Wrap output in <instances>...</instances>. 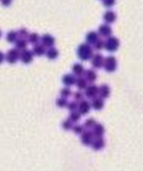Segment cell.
Returning a JSON list of instances; mask_svg holds the SVG:
<instances>
[{
	"instance_id": "15",
	"label": "cell",
	"mask_w": 143,
	"mask_h": 171,
	"mask_svg": "<svg viewBox=\"0 0 143 171\" xmlns=\"http://www.w3.org/2000/svg\"><path fill=\"white\" fill-rule=\"evenodd\" d=\"M92 133H93V135H94L95 138L102 137L103 134L105 133V127H104L101 124L96 123L95 126L92 128Z\"/></svg>"
},
{
	"instance_id": "12",
	"label": "cell",
	"mask_w": 143,
	"mask_h": 171,
	"mask_svg": "<svg viewBox=\"0 0 143 171\" xmlns=\"http://www.w3.org/2000/svg\"><path fill=\"white\" fill-rule=\"evenodd\" d=\"M111 94V89L107 84H103L99 87L98 89V96L101 97L102 99H107V98Z\"/></svg>"
},
{
	"instance_id": "4",
	"label": "cell",
	"mask_w": 143,
	"mask_h": 171,
	"mask_svg": "<svg viewBox=\"0 0 143 171\" xmlns=\"http://www.w3.org/2000/svg\"><path fill=\"white\" fill-rule=\"evenodd\" d=\"M119 47V39L115 36H110L107 38V40L105 41V49L108 51L114 52Z\"/></svg>"
},
{
	"instance_id": "16",
	"label": "cell",
	"mask_w": 143,
	"mask_h": 171,
	"mask_svg": "<svg viewBox=\"0 0 143 171\" xmlns=\"http://www.w3.org/2000/svg\"><path fill=\"white\" fill-rule=\"evenodd\" d=\"M91 146H92V147L95 150H100L105 147V140L103 139V137L94 138V141Z\"/></svg>"
},
{
	"instance_id": "32",
	"label": "cell",
	"mask_w": 143,
	"mask_h": 171,
	"mask_svg": "<svg viewBox=\"0 0 143 171\" xmlns=\"http://www.w3.org/2000/svg\"><path fill=\"white\" fill-rule=\"evenodd\" d=\"M60 95L62 98H65V99H67L68 97H70L72 95V90L70 89V88H63L61 90H60Z\"/></svg>"
},
{
	"instance_id": "35",
	"label": "cell",
	"mask_w": 143,
	"mask_h": 171,
	"mask_svg": "<svg viewBox=\"0 0 143 171\" xmlns=\"http://www.w3.org/2000/svg\"><path fill=\"white\" fill-rule=\"evenodd\" d=\"M73 131L77 135H81L84 131H85V128H84V127L81 126V124H75L73 127Z\"/></svg>"
},
{
	"instance_id": "13",
	"label": "cell",
	"mask_w": 143,
	"mask_h": 171,
	"mask_svg": "<svg viewBox=\"0 0 143 171\" xmlns=\"http://www.w3.org/2000/svg\"><path fill=\"white\" fill-rule=\"evenodd\" d=\"M103 19H104V21L106 22V24L110 25V24H112L115 21L116 15L115 14L114 11H111V10L106 11L103 15Z\"/></svg>"
},
{
	"instance_id": "11",
	"label": "cell",
	"mask_w": 143,
	"mask_h": 171,
	"mask_svg": "<svg viewBox=\"0 0 143 171\" xmlns=\"http://www.w3.org/2000/svg\"><path fill=\"white\" fill-rule=\"evenodd\" d=\"M94 135L92 133V131L90 130H85L84 132L81 134V142L85 146H91L94 141Z\"/></svg>"
},
{
	"instance_id": "24",
	"label": "cell",
	"mask_w": 143,
	"mask_h": 171,
	"mask_svg": "<svg viewBox=\"0 0 143 171\" xmlns=\"http://www.w3.org/2000/svg\"><path fill=\"white\" fill-rule=\"evenodd\" d=\"M75 85H76V87L78 89H85L88 87V82L85 78L80 76L78 78H76Z\"/></svg>"
},
{
	"instance_id": "2",
	"label": "cell",
	"mask_w": 143,
	"mask_h": 171,
	"mask_svg": "<svg viewBox=\"0 0 143 171\" xmlns=\"http://www.w3.org/2000/svg\"><path fill=\"white\" fill-rule=\"evenodd\" d=\"M5 59L9 64L14 65L18 61V59H20V51L15 48H12L9 50L7 53H6Z\"/></svg>"
},
{
	"instance_id": "26",
	"label": "cell",
	"mask_w": 143,
	"mask_h": 171,
	"mask_svg": "<svg viewBox=\"0 0 143 171\" xmlns=\"http://www.w3.org/2000/svg\"><path fill=\"white\" fill-rule=\"evenodd\" d=\"M28 39H29V42H31L32 44L35 45V44H37L38 42H39L40 36H39V34H37V32H32V34H29Z\"/></svg>"
},
{
	"instance_id": "31",
	"label": "cell",
	"mask_w": 143,
	"mask_h": 171,
	"mask_svg": "<svg viewBox=\"0 0 143 171\" xmlns=\"http://www.w3.org/2000/svg\"><path fill=\"white\" fill-rule=\"evenodd\" d=\"M67 108H68V110L70 111V112H74V111H76L77 108H78V103L75 102V101L68 103Z\"/></svg>"
},
{
	"instance_id": "34",
	"label": "cell",
	"mask_w": 143,
	"mask_h": 171,
	"mask_svg": "<svg viewBox=\"0 0 143 171\" xmlns=\"http://www.w3.org/2000/svg\"><path fill=\"white\" fill-rule=\"evenodd\" d=\"M68 105V101L67 99H65V98H62L60 97L59 99L56 100V106L60 108H66Z\"/></svg>"
},
{
	"instance_id": "22",
	"label": "cell",
	"mask_w": 143,
	"mask_h": 171,
	"mask_svg": "<svg viewBox=\"0 0 143 171\" xmlns=\"http://www.w3.org/2000/svg\"><path fill=\"white\" fill-rule=\"evenodd\" d=\"M15 49H17L19 51H22L27 50L28 47V41L24 38H17V40L15 41Z\"/></svg>"
},
{
	"instance_id": "6",
	"label": "cell",
	"mask_w": 143,
	"mask_h": 171,
	"mask_svg": "<svg viewBox=\"0 0 143 171\" xmlns=\"http://www.w3.org/2000/svg\"><path fill=\"white\" fill-rule=\"evenodd\" d=\"M104 61H105V58L103 57V55L101 53L94 54L92 59H91V63H92L93 68L95 69H99L103 68Z\"/></svg>"
},
{
	"instance_id": "38",
	"label": "cell",
	"mask_w": 143,
	"mask_h": 171,
	"mask_svg": "<svg viewBox=\"0 0 143 171\" xmlns=\"http://www.w3.org/2000/svg\"><path fill=\"white\" fill-rule=\"evenodd\" d=\"M0 1H1L2 5L4 6H9L12 4V0H0Z\"/></svg>"
},
{
	"instance_id": "14",
	"label": "cell",
	"mask_w": 143,
	"mask_h": 171,
	"mask_svg": "<svg viewBox=\"0 0 143 171\" xmlns=\"http://www.w3.org/2000/svg\"><path fill=\"white\" fill-rule=\"evenodd\" d=\"M86 43H88L89 45H94L97 40L99 39V34H97L95 31H91L86 34Z\"/></svg>"
},
{
	"instance_id": "9",
	"label": "cell",
	"mask_w": 143,
	"mask_h": 171,
	"mask_svg": "<svg viewBox=\"0 0 143 171\" xmlns=\"http://www.w3.org/2000/svg\"><path fill=\"white\" fill-rule=\"evenodd\" d=\"M112 28L111 26H110L109 24H102L99 26L98 28V31H97V34H98L99 35L103 36V37H110L112 34Z\"/></svg>"
},
{
	"instance_id": "21",
	"label": "cell",
	"mask_w": 143,
	"mask_h": 171,
	"mask_svg": "<svg viewBox=\"0 0 143 171\" xmlns=\"http://www.w3.org/2000/svg\"><path fill=\"white\" fill-rule=\"evenodd\" d=\"M93 108H95V110H100L104 108V99H102L101 97L97 96L95 99L92 100V104H91Z\"/></svg>"
},
{
	"instance_id": "19",
	"label": "cell",
	"mask_w": 143,
	"mask_h": 171,
	"mask_svg": "<svg viewBox=\"0 0 143 171\" xmlns=\"http://www.w3.org/2000/svg\"><path fill=\"white\" fill-rule=\"evenodd\" d=\"M83 75H84V78L87 80V82L91 83V84H93L96 80V78H97V74H96V72L94 69L85 70V72H84Z\"/></svg>"
},
{
	"instance_id": "17",
	"label": "cell",
	"mask_w": 143,
	"mask_h": 171,
	"mask_svg": "<svg viewBox=\"0 0 143 171\" xmlns=\"http://www.w3.org/2000/svg\"><path fill=\"white\" fill-rule=\"evenodd\" d=\"M46 47H45L44 45H42L41 43H37L34 46V48H32V53L35 55H37V56H41L43 54H46Z\"/></svg>"
},
{
	"instance_id": "1",
	"label": "cell",
	"mask_w": 143,
	"mask_h": 171,
	"mask_svg": "<svg viewBox=\"0 0 143 171\" xmlns=\"http://www.w3.org/2000/svg\"><path fill=\"white\" fill-rule=\"evenodd\" d=\"M94 55L93 48L88 43H82L77 48V56L81 61L91 60Z\"/></svg>"
},
{
	"instance_id": "18",
	"label": "cell",
	"mask_w": 143,
	"mask_h": 171,
	"mask_svg": "<svg viewBox=\"0 0 143 171\" xmlns=\"http://www.w3.org/2000/svg\"><path fill=\"white\" fill-rule=\"evenodd\" d=\"M75 81H76V77L74 74H65L62 78V83L66 86V87H71V86L75 85Z\"/></svg>"
},
{
	"instance_id": "8",
	"label": "cell",
	"mask_w": 143,
	"mask_h": 171,
	"mask_svg": "<svg viewBox=\"0 0 143 171\" xmlns=\"http://www.w3.org/2000/svg\"><path fill=\"white\" fill-rule=\"evenodd\" d=\"M40 40H41V44L44 45L45 47H47L48 49L49 48H52V47H54V45L55 43V39L53 35H51L49 34H45L41 36L40 38Z\"/></svg>"
},
{
	"instance_id": "40",
	"label": "cell",
	"mask_w": 143,
	"mask_h": 171,
	"mask_svg": "<svg viewBox=\"0 0 143 171\" xmlns=\"http://www.w3.org/2000/svg\"><path fill=\"white\" fill-rule=\"evenodd\" d=\"M1 35H2V31H1V30H0V37H1Z\"/></svg>"
},
{
	"instance_id": "29",
	"label": "cell",
	"mask_w": 143,
	"mask_h": 171,
	"mask_svg": "<svg viewBox=\"0 0 143 171\" xmlns=\"http://www.w3.org/2000/svg\"><path fill=\"white\" fill-rule=\"evenodd\" d=\"M74 126H75L74 123L72 122L70 119L65 120V121L62 123V128L65 129V130H71V129H73Z\"/></svg>"
},
{
	"instance_id": "10",
	"label": "cell",
	"mask_w": 143,
	"mask_h": 171,
	"mask_svg": "<svg viewBox=\"0 0 143 171\" xmlns=\"http://www.w3.org/2000/svg\"><path fill=\"white\" fill-rule=\"evenodd\" d=\"M92 108L91 104L86 101V100H82L81 102L78 103V108H77V111L81 114V115H87L90 112V109Z\"/></svg>"
},
{
	"instance_id": "30",
	"label": "cell",
	"mask_w": 143,
	"mask_h": 171,
	"mask_svg": "<svg viewBox=\"0 0 143 171\" xmlns=\"http://www.w3.org/2000/svg\"><path fill=\"white\" fill-rule=\"evenodd\" d=\"M17 34H18L19 38H24V39H26V38L29 36L30 32H29V31L26 29V28H21V29L18 30Z\"/></svg>"
},
{
	"instance_id": "36",
	"label": "cell",
	"mask_w": 143,
	"mask_h": 171,
	"mask_svg": "<svg viewBox=\"0 0 143 171\" xmlns=\"http://www.w3.org/2000/svg\"><path fill=\"white\" fill-rule=\"evenodd\" d=\"M73 97H74V99L75 102L77 103H79L83 100V97H84V94L82 92H80V91H75V92L73 93Z\"/></svg>"
},
{
	"instance_id": "28",
	"label": "cell",
	"mask_w": 143,
	"mask_h": 171,
	"mask_svg": "<svg viewBox=\"0 0 143 171\" xmlns=\"http://www.w3.org/2000/svg\"><path fill=\"white\" fill-rule=\"evenodd\" d=\"M69 119L73 122V123H77L80 119H81V114L78 112V111H74V112H71L70 116H69Z\"/></svg>"
},
{
	"instance_id": "20",
	"label": "cell",
	"mask_w": 143,
	"mask_h": 171,
	"mask_svg": "<svg viewBox=\"0 0 143 171\" xmlns=\"http://www.w3.org/2000/svg\"><path fill=\"white\" fill-rule=\"evenodd\" d=\"M72 70H73V73H74L75 76H78V77L83 75L84 72H85V69H84L83 65L80 64V63L74 64L73 67H72Z\"/></svg>"
},
{
	"instance_id": "25",
	"label": "cell",
	"mask_w": 143,
	"mask_h": 171,
	"mask_svg": "<svg viewBox=\"0 0 143 171\" xmlns=\"http://www.w3.org/2000/svg\"><path fill=\"white\" fill-rule=\"evenodd\" d=\"M17 38H18V34H17V31H8L7 36H6L7 41L10 42V43H15V41L17 40Z\"/></svg>"
},
{
	"instance_id": "37",
	"label": "cell",
	"mask_w": 143,
	"mask_h": 171,
	"mask_svg": "<svg viewBox=\"0 0 143 171\" xmlns=\"http://www.w3.org/2000/svg\"><path fill=\"white\" fill-rule=\"evenodd\" d=\"M103 1V4H104V6H105V7H112V6H114L115 5V0H102Z\"/></svg>"
},
{
	"instance_id": "7",
	"label": "cell",
	"mask_w": 143,
	"mask_h": 171,
	"mask_svg": "<svg viewBox=\"0 0 143 171\" xmlns=\"http://www.w3.org/2000/svg\"><path fill=\"white\" fill-rule=\"evenodd\" d=\"M34 53L30 50H25L20 52V60L23 64H30L34 60Z\"/></svg>"
},
{
	"instance_id": "5",
	"label": "cell",
	"mask_w": 143,
	"mask_h": 171,
	"mask_svg": "<svg viewBox=\"0 0 143 171\" xmlns=\"http://www.w3.org/2000/svg\"><path fill=\"white\" fill-rule=\"evenodd\" d=\"M98 89L99 88L95 86V84H90L88 85V87L85 89V92H84V95H85L89 99H95V97L98 96Z\"/></svg>"
},
{
	"instance_id": "39",
	"label": "cell",
	"mask_w": 143,
	"mask_h": 171,
	"mask_svg": "<svg viewBox=\"0 0 143 171\" xmlns=\"http://www.w3.org/2000/svg\"><path fill=\"white\" fill-rule=\"evenodd\" d=\"M4 60H5V54L2 51H0V65L4 62Z\"/></svg>"
},
{
	"instance_id": "3",
	"label": "cell",
	"mask_w": 143,
	"mask_h": 171,
	"mask_svg": "<svg viewBox=\"0 0 143 171\" xmlns=\"http://www.w3.org/2000/svg\"><path fill=\"white\" fill-rule=\"evenodd\" d=\"M103 68L107 72H114L118 68V61H116L115 57L113 55L106 57L105 61H104Z\"/></svg>"
},
{
	"instance_id": "27",
	"label": "cell",
	"mask_w": 143,
	"mask_h": 171,
	"mask_svg": "<svg viewBox=\"0 0 143 171\" xmlns=\"http://www.w3.org/2000/svg\"><path fill=\"white\" fill-rule=\"evenodd\" d=\"M95 124H96V121L94 119V118H89V119H87L85 121V123H84L83 127L86 129H92L95 126Z\"/></svg>"
},
{
	"instance_id": "33",
	"label": "cell",
	"mask_w": 143,
	"mask_h": 171,
	"mask_svg": "<svg viewBox=\"0 0 143 171\" xmlns=\"http://www.w3.org/2000/svg\"><path fill=\"white\" fill-rule=\"evenodd\" d=\"M94 48L96 50H101L103 48H105V41H103L102 39H98V40L94 44Z\"/></svg>"
},
{
	"instance_id": "23",
	"label": "cell",
	"mask_w": 143,
	"mask_h": 171,
	"mask_svg": "<svg viewBox=\"0 0 143 171\" xmlns=\"http://www.w3.org/2000/svg\"><path fill=\"white\" fill-rule=\"evenodd\" d=\"M58 54H59V52H58V50L55 47H52V48H49L47 50H46V55L49 59L51 60H55L58 57Z\"/></svg>"
}]
</instances>
